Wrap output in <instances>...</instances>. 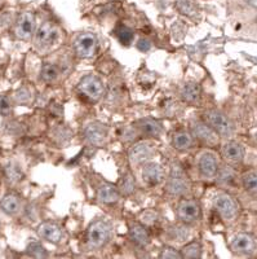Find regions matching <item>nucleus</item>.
<instances>
[{"instance_id":"nucleus-29","label":"nucleus","mask_w":257,"mask_h":259,"mask_svg":"<svg viewBox=\"0 0 257 259\" xmlns=\"http://www.w3.org/2000/svg\"><path fill=\"white\" fill-rule=\"evenodd\" d=\"M176 8L185 16H194L196 13V7L190 0H177Z\"/></svg>"},{"instance_id":"nucleus-11","label":"nucleus","mask_w":257,"mask_h":259,"mask_svg":"<svg viewBox=\"0 0 257 259\" xmlns=\"http://www.w3.org/2000/svg\"><path fill=\"white\" fill-rule=\"evenodd\" d=\"M152 156V147L146 142L135 144L129 150V161L132 165H140Z\"/></svg>"},{"instance_id":"nucleus-36","label":"nucleus","mask_w":257,"mask_h":259,"mask_svg":"<svg viewBox=\"0 0 257 259\" xmlns=\"http://www.w3.org/2000/svg\"><path fill=\"white\" fill-rule=\"evenodd\" d=\"M221 180H226V182H230V180H233V172H231L230 170H224L221 172V178H220Z\"/></svg>"},{"instance_id":"nucleus-17","label":"nucleus","mask_w":257,"mask_h":259,"mask_svg":"<svg viewBox=\"0 0 257 259\" xmlns=\"http://www.w3.org/2000/svg\"><path fill=\"white\" fill-rule=\"evenodd\" d=\"M129 236L131 240L138 246H146L150 242V233L145 226L140 223H135L131 226L129 230Z\"/></svg>"},{"instance_id":"nucleus-3","label":"nucleus","mask_w":257,"mask_h":259,"mask_svg":"<svg viewBox=\"0 0 257 259\" xmlns=\"http://www.w3.org/2000/svg\"><path fill=\"white\" fill-rule=\"evenodd\" d=\"M189 180H187L186 174L184 172L180 166H173L171 171L170 179L167 183V191L173 196H181L189 191Z\"/></svg>"},{"instance_id":"nucleus-31","label":"nucleus","mask_w":257,"mask_h":259,"mask_svg":"<svg viewBox=\"0 0 257 259\" xmlns=\"http://www.w3.org/2000/svg\"><path fill=\"white\" fill-rule=\"evenodd\" d=\"M7 177H8V179L11 180V182L16 183L22 178V172H21L18 166L9 165L8 167H7Z\"/></svg>"},{"instance_id":"nucleus-35","label":"nucleus","mask_w":257,"mask_h":259,"mask_svg":"<svg viewBox=\"0 0 257 259\" xmlns=\"http://www.w3.org/2000/svg\"><path fill=\"white\" fill-rule=\"evenodd\" d=\"M136 47H137V50L141 51V52H147V51L151 48V43H150L147 39H140V40L137 41Z\"/></svg>"},{"instance_id":"nucleus-10","label":"nucleus","mask_w":257,"mask_h":259,"mask_svg":"<svg viewBox=\"0 0 257 259\" xmlns=\"http://www.w3.org/2000/svg\"><path fill=\"white\" fill-rule=\"evenodd\" d=\"M106 136H108V127L105 124L99 122H92L85 126L84 138L89 144L98 147L105 142Z\"/></svg>"},{"instance_id":"nucleus-33","label":"nucleus","mask_w":257,"mask_h":259,"mask_svg":"<svg viewBox=\"0 0 257 259\" xmlns=\"http://www.w3.org/2000/svg\"><path fill=\"white\" fill-rule=\"evenodd\" d=\"M9 112H11V103L8 97L0 95V113L3 115H8Z\"/></svg>"},{"instance_id":"nucleus-7","label":"nucleus","mask_w":257,"mask_h":259,"mask_svg":"<svg viewBox=\"0 0 257 259\" xmlns=\"http://www.w3.org/2000/svg\"><path fill=\"white\" fill-rule=\"evenodd\" d=\"M231 250L237 254H253L257 249V242L249 233H238L230 244Z\"/></svg>"},{"instance_id":"nucleus-22","label":"nucleus","mask_w":257,"mask_h":259,"mask_svg":"<svg viewBox=\"0 0 257 259\" xmlns=\"http://www.w3.org/2000/svg\"><path fill=\"white\" fill-rule=\"evenodd\" d=\"M193 136L186 131H178L173 135L172 144L177 150H187L193 147Z\"/></svg>"},{"instance_id":"nucleus-8","label":"nucleus","mask_w":257,"mask_h":259,"mask_svg":"<svg viewBox=\"0 0 257 259\" xmlns=\"http://www.w3.org/2000/svg\"><path fill=\"white\" fill-rule=\"evenodd\" d=\"M177 215L185 223H193L200 218V206L194 200H182L178 203Z\"/></svg>"},{"instance_id":"nucleus-12","label":"nucleus","mask_w":257,"mask_h":259,"mask_svg":"<svg viewBox=\"0 0 257 259\" xmlns=\"http://www.w3.org/2000/svg\"><path fill=\"white\" fill-rule=\"evenodd\" d=\"M193 133L199 140H202L205 144H216L219 142V134L215 131L210 124L198 122L193 126Z\"/></svg>"},{"instance_id":"nucleus-19","label":"nucleus","mask_w":257,"mask_h":259,"mask_svg":"<svg viewBox=\"0 0 257 259\" xmlns=\"http://www.w3.org/2000/svg\"><path fill=\"white\" fill-rule=\"evenodd\" d=\"M138 127L145 135L149 136H159L163 131L161 122L155 121L152 118H142L141 121H138Z\"/></svg>"},{"instance_id":"nucleus-20","label":"nucleus","mask_w":257,"mask_h":259,"mask_svg":"<svg viewBox=\"0 0 257 259\" xmlns=\"http://www.w3.org/2000/svg\"><path fill=\"white\" fill-rule=\"evenodd\" d=\"M55 36H56V31L55 29H53V26L49 24V22H45V24L41 25V26L39 27L38 32H36V35H35V41L40 46L49 45V43H52Z\"/></svg>"},{"instance_id":"nucleus-18","label":"nucleus","mask_w":257,"mask_h":259,"mask_svg":"<svg viewBox=\"0 0 257 259\" xmlns=\"http://www.w3.org/2000/svg\"><path fill=\"white\" fill-rule=\"evenodd\" d=\"M120 193L118 188L111 184H102L97 191V198L102 203H115L119 201Z\"/></svg>"},{"instance_id":"nucleus-1","label":"nucleus","mask_w":257,"mask_h":259,"mask_svg":"<svg viewBox=\"0 0 257 259\" xmlns=\"http://www.w3.org/2000/svg\"><path fill=\"white\" fill-rule=\"evenodd\" d=\"M113 233V226L106 219L94 221L87 231V244L91 249H99L109 242Z\"/></svg>"},{"instance_id":"nucleus-15","label":"nucleus","mask_w":257,"mask_h":259,"mask_svg":"<svg viewBox=\"0 0 257 259\" xmlns=\"http://www.w3.org/2000/svg\"><path fill=\"white\" fill-rule=\"evenodd\" d=\"M222 156L230 163H239L244 157V148L235 142H230L222 147Z\"/></svg>"},{"instance_id":"nucleus-32","label":"nucleus","mask_w":257,"mask_h":259,"mask_svg":"<svg viewBox=\"0 0 257 259\" xmlns=\"http://www.w3.org/2000/svg\"><path fill=\"white\" fill-rule=\"evenodd\" d=\"M161 258L163 259H177V258H182L181 253H178L177 250H175L173 247H170V246H166L163 247V250H162L161 253Z\"/></svg>"},{"instance_id":"nucleus-24","label":"nucleus","mask_w":257,"mask_h":259,"mask_svg":"<svg viewBox=\"0 0 257 259\" xmlns=\"http://www.w3.org/2000/svg\"><path fill=\"white\" fill-rule=\"evenodd\" d=\"M182 258H191L198 259L202 256V245L199 241H193L190 244L185 245L181 249Z\"/></svg>"},{"instance_id":"nucleus-27","label":"nucleus","mask_w":257,"mask_h":259,"mask_svg":"<svg viewBox=\"0 0 257 259\" xmlns=\"http://www.w3.org/2000/svg\"><path fill=\"white\" fill-rule=\"evenodd\" d=\"M243 186L245 191L252 194L257 193V172L256 171H248L243 175Z\"/></svg>"},{"instance_id":"nucleus-13","label":"nucleus","mask_w":257,"mask_h":259,"mask_svg":"<svg viewBox=\"0 0 257 259\" xmlns=\"http://www.w3.org/2000/svg\"><path fill=\"white\" fill-rule=\"evenodd\" d=\"M198 167L202 177L214 178L217 174V170H219L216 156L214 153H204L199 159Z\"/></svg>"},{"instance_id":"nucleus-30","label":"nucleus","mask_w":257,"mask_h":259,"mask_svg":"<svg viewBox=\"0 0 257 259\" xmlns=\"http://www.w3.org/2000/svg\"><path fill=\"white\" fill-rule=\"evenodd\" d=\"M136 188V183H135V179H133V177H132V174H126L124 175V178L122 179V182H120V189H122V192L124 194H131L132 192L135 191Z\"/></svg>"},{"instance_id":"nucleus-2","label":"nucleus","mask_w":257,"mask_h":259,"mask_svg":"<svg viewBox=\"0 0 257 259\" xmlns=\"http://www.w3.org/2000/svg\"><path fill=\"white\" fill-rule=\"evenodd\" d=\"M98 39L92 32H83L74 40V51L80 59H91L97 51Z\"/></svg>"},{"instance_id":"nucleus-9","label":"nucleus","mask_w":257,"mask_h":259,"mask_svg":"<svg viewBox=\"0 0 257 259\" xmlns=\"http://www.w3.org/2000/svg\"><path fill=\"white\" fill-rule=\"evenodd\" d=\"M35 27V17L30 12H25L18 17L17 24H16L15 32L16 35L22 40H29L31 38L32 32Z\"/></svg>"},{"instance_id":"nucleus-23","label":"nucleus","mask_w":257,"mask_h":259,"mask_svg":"<svg viewBox=\"0 0 257 259\" xmlns=\"http://www.w3.org/2000/svg\"><path fill=\"white\" fill-rule=\"evenodd\" d=\"M202 94V87L198 83H187L181 91V97L186 103H194L200 97Z\"/></svg>"},{"instance_id":"nucleus-14","label":"nucleus","mask_w":257,"mask_h":259,"mask_svg":"<svg viewBox=\"0 0 257 259\" xmlns=\"http://www.w3.org/2000/svg\"><path fill=\"white\" fill-rule=\"evenodd\" d=\"M38 235L41 239L47 240V241L53 242V244H59L62 240V231L59 226L53 223H41L38 227Z\"/></svg>"},{"instance_id":"nucleus-37","label":"nucleus","mask_w":257,"mask_h":259,"mask_svg":"<svg viewBox=\"0 0 257 259\" xmlns=\"http://www.w3.org/2000/svg\"><path fill=\"white\" fill-rule=\"evenodd\" d=\"M249 4H251L252 7H254V8H257V0H248Z\"/></svg>"},{"instance_id":"nucleus-28","label":"nucleus","mask_w":257,"mask_h":259,"mask_svg":"<svg viewBox=\"0 0 257 259\" xmlns=\"http://www.w3.org/2000/svg\"><path fill=\"white\" fill-rule=\"evenodd\" d=\"M27 253L31 256H34V258H47L48 256L45 247H44L40 242L36 241L30 242L29 246H27Z\"/></svg>"},{"instance_id":"nucleus-6","label":"nucleus","mask_w":257,"mask_h":259,"mask_svg":"<svg viewBox=\"0 0 257 259\" xmlns=\"http://www.w3.org/2000/svg\"><path fill=\"white\" fill-rule=\"evenodd\" d=\"M215 207H216L217 212L226 221H231L235 218L239 211V206H238L235 198L231 197L228 193H221L217 196L216 201H215Z\"/></svg>"},{"instance_id":"nucleus-4","label":"nucleus","mask_w":257,"mask_h":259,"mask_svg":"<svg viewBox=\"0 0 257 259\" xmlns=\"http://www.w3.org/2000/svg\"><path fill=\"white\" fill-rule=\"evenodd\" d=\"M205 121L210 124L212 128L216 131L219 135L221 136H230L234 131L233 123L229 121V118L226 115H224L222 113L217 112V110H210V112L205 113L204 115Z\"/></svg>"},{"instance_id":"nucleus-16","label":"nucleus","mask_w":257,"mask_h":259,"mask_svg":"<svg viewBox=\"0 0 257 259\" xmlns=\"http://www.w3.org/2000/svg\"><path fill=\"white\" fill-rule=\"evenodd\" d=\"M142 177L143 180L149 183L150 186H157L161 184L163 180V168L158 163H147L142 170Z\"/></svg>"},{"instance_id":"nucleus-21","label":"nucleus","mask_w":257,"mask_h":259,"mask_svg":"<svg viewBox=\"0 0 257 259\" xmlns=\"http://www.w3.org/2000/svg\"><path fill=\"white\" fill-rule=\"evenodd\" d=\"M21 202L20 198L16 194H7L0 202V209L3 210L6 214L8 215H15L20 211Z\"/></svg>"},{"instance_id":"nucleus-26","label":"nucleus","mask_w":257,"mask_h":259,"mask_svg":"<svg viewBox=\"0 0 257 259\" xmlns=\"http://www.w3.org/2000/svg\"><path fill=\"white\" fill-rule=\"evenodd\" d=\"M59 66L55 64H44L41 68V79L45 82H53L59 77Z\"/></svg>"},{"instance_id":"nucleus-5","label":"nucleus","mask_w":257,"mask_h":259,"mask_svg":"<svg viewBox=\"0 0 257 259\" xmlns=\"http://www.w3.org/2000/svg\"><path fill=\"white\" fill-rule=\"evenodd\" d=\"M78 89L83 95L91 99V100L97 101L101 99L104 95V84L98 77L96 75H85L80 79Z\"/></svg>"},{"instance_id":"nucleus-25","label":"nucleus","mask_w":257,"mask_h":259,"mask_svg":"<svg viewBox=\"0 0 257 259\" xmlns=\"http://www.w3.org/2000/svg\"><path fill=\"white\" fill-rule=\"evenodd\" d=\"M115 35H117L118 40L122 43V45H127L132 43L133 38H135V34H133V30L129 29L126 25H119V26L115 29Z\"/></svg>"},{"instance_id":"nucleus-34","label":"nucleus","mask_w":257,"mask_h":259,"mask_svg":"<svg viewBox=\"0 0 257 259\" xmlns=\"http://www.w3.org/2000/svg\"><path fill=\"white\" fill-rule=\"evenodd\" d=\"M30 99H31V96H30V92L27 91L26 89L20 90V91L16 94V100L21 104H27L30 101Z\"/></svg>"}]
</instances>
